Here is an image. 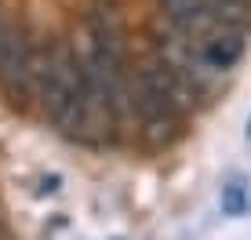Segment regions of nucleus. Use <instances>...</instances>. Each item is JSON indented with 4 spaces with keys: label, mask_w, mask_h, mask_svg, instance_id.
<instances>
[{
    "label": "nucleus",
    "mask_w": 251,
    "mask_h": 240,
    "mask_svg": "<svg viewBox=\"0 0 251 240\" xmlns=\"http://www.w3.org/2000/svg\"><path fill=\"white\" fill-rule=\"evenodd\" d=\"M244 4H251V0H244Z\"/></svg>",
    "instance_id": "obj_10"
},
{
    "label": "nucleus",
    "mask_w": 251,
    "mask_h": 240,
    "mask_svg": "<svg viewBox=\"0 0 251 240\" xmlns=\"http://www.w3.org/2000/svg\"><path fill=\"white\" fill-rule=\"evenodd\" d=\"M37 98L44 117L55 131L76 139V120H80V98H84V73H80V51L66 40L48 48L44 70H40Z\"/></svg>",
    "instance_id": "obj_2"
},
{
    "label": "nucleus",
    "mask_w": 251,
    "mask_h": 240,
    "mask_svg": "<svg viewBox=\"0 0 251 240\" xmlns=\"http://www.w3.org/2000/svg\"><path fill=\"white\" fill-rule=\"evenodd\" d=\"M193 44L201 51V58L207 62V70L222 76L248 55V29L244 25H233V22H219L215 29H207L204 37H197Z\"/></svg>",
    "instance_id": "obj_4"
},
{
    "label": "nucleus",
    "mask_w": 251,
    "mask_h": 240,
    "mask_svg": "<svg viewBox=\"0 0 251 240\" xmlns=\"http://www.w3.org/2000/svg\"><path fill=\"white\" fill-rule=\"evenodd\" d=\"M48 48L33 37L29 29L15 22H0V88L15 102H25L37 95L40 70H44Z\"/></svg>",
    "instance_id": "obj_3"
},
{
    "label": "nucleus",
    "mask_w": 251,
    "mask_h": 240,
    "mask_svg": "<svg viewBox=\"0 0 251 240\" xmlns=\"http://www.w3.org/2000/svg\"><path fill=\"white\" fill-rule=\"evenodd\" d=\"M0 22H4V15H0Z\"/></svg>",
    "instance_id": "obj_8"
},
{
    "label": "nucleus",
    "mask_w": 251,
    "mask_h": 240,
    "mask_svg": "<svg viewBox=\"0 0 251 240\" xmlns=\"http://www.w3.org/2000/svg\"><path fill=\"white\" fill-rule=\"evenodd\" d=\"M160 4V15H164V22L171 25V29H178L182 37L189 40H197V37H204L207 29H215L222 19L211 11V4L207 0H157Z\"/></svg>",
    "instance_id": "obj_5"
},
{
    "label": "nucleus",
    "mask_w": 251,
    "mask_h": 240,
    "mask_svg": "<svg viewBox=\"0 0 251 240\" xmlns=\"http://www.w3.org/2000/svg\"><path fill=\"white\" fill-rule=\"evenodd\" d=\"M248 139H251V120H248Z\"/></svg>",
    "instance_id": "obj_7"
},
{
    "label": "nucleus",
    "mask_w": 251,
    "mask_h": 240,
    "mask_svg": "<svg viewBox=\"0 0 251 240\" xmlns=\"http://www.w3.org/2000/svg\"><path fill=\"white\" fill-rule=\"evenodd\" d=\"M193 91L178 80L157 55L150 62H142V70L131 76V109H135V124L153 145L168 142L178 131L186 109L193 106Z\"/></svg>",
    "instance_id": "obj_1"
},
{
    "label": "nucleus",
    "mask_w": 251,
    "mask_h": 240,
    "mask_svg": "<svg viewBox=\"0 0 251 240\" xmlns=\"http://www.w3.org/2000/svg\"><path fill=\"white\" fill-rule=\"evenodd\" d=\"M219 208H222V215H229V218H240L248 211V186H244V178H240V175H229L226 182H222Z\"/></svg>",
    "instance_id": "obj_6"
},
{
    "label": "nucleus",
    "mask_w": 251,
    "mask_h": 240,
    "mask_svg": "<svg viewBox=\"0 0 251 240\" xmlns=\"http://www.w3.org/2000/svg\"><path fill=\"white\" fill-rule=\"evenodd\" d=\"M0 240H4V233H0Z\"/></svg>",
    "instance_id": "obj_9"
}]
</instances>
